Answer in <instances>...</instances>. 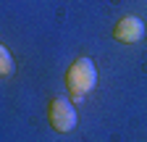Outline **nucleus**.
Returning <instances> with one entry per match:
<instances>
[{
	"mask_svg": "<svg viewBox=\"0 0 147 142\" xmlns=\"http://www.w3.org/2000/svg\"><path fill=\"white\" fill-rule=\"evenodd\" d=\"M95 84H97V71H95L92 58L82 55V58H76L68 66V71H66V87H68V92H71L74 100L87 97L92 90H95Z\"/></svg>",
	"mask_w": 147,
	"mask_h": 142,
	"instance_id": "1",
	"label": "nucleus"
},
{
	"mask_svg": "<svg viewBox=\"0 0 147 142\" xmlns=\"http://www.w3.org/2000/svg\"><path fill=\"white\" fill-rule=\"evenodd\" d=\"M47 121H50V126L55 132L66 134V132H71L74 126H76V108L71 105L68 97L58 95V97H53L50 105H47Z\"/></svg>",
	"mask_w": 147,
	"mask_h": 142,
	"instance_id": "2",
	"label": "nucleus"
},
{
	"mask_svg": "<svg viewBox=\"0 0 147 142\" xmlns=\"http://www.w3.org/2000/svg\"><path fill=\"white\" fill-rule=\"evenodd\" d=\"M113 37L123 45H131V42H139L144 37V21L139 19V16H123V19L113 26Z\"/></svg>",
	"mask_w": 147,
	"mask_h": 142,
	"instance_id": "3",
	"label": "nucleus"
},
{
	"mask_svg": "<svg viewBox=\"0 0 147 142\" xmlns=\"http://www.w3.org/2000/svg\"><path fill=\"white\" fill-rule=\"evenodd\" d=\"M0 71H3V76H11L16 66H13V58H11V53L8 47H0Z\"/></svg>",
	"mask_w": 147,
	"mask_h": 142,
	"instance_id": "4",
	"label": "nucleus"
}]
</instances>
